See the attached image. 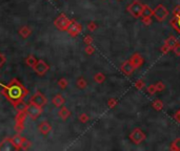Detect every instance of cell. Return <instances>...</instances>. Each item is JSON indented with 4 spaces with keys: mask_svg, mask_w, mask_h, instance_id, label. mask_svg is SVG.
Here are the masks:
<instances>
[{
    "mask_svg": "<svg viewBox=\"0 0 180 151\" xmlns=\"http://www.w3.org/2000/svg\"><path fill=\"white\" fill-rule=\"evenodd\" d=\"M19 34L21 35L23 38H28V37L31 35V30L28 28V26H23V28L19 30Z\"/></svg>",
    "mask_w": 180,
    "mask_h": 151,
    "instance_id": "obj_23",
    "label": "cell"
},
{
    "mask_svg": "<svg viewBox=\"0 0 180 151\" xmlns=\"http://www.w3.org/2000/svg\"><path fill=\"white\" fill-rule=\"evenodd\" d=\"M170 12L166 7L163 4H158L156 7V9L153 10V16L156 18V20L158 22H162L169 17Z\"/></svg>",
    "mask_w": 180,
    "mask_h": 151,
    "instance_id": "obj_3",
    "label": "cell"
},
{
    "mask_svg": "<svg viewBox=\"0 0 180 151\" xmlns=\"http://www.w3.org/2000/svg\"><path fill=\"white\" fill-rule=\"evenodd\" d=\"M163 106H164V104H163L162 101L159 100V99H156V100H154L152 102V107L155 109V110H157V111L162 110Z\"/></svg>",
    "mask_w": 180,
    "mask_h": 151,
    "instance_id": "obj_17",
    "label": "cell"
},
{
    "mask_svg": "<svg viewBox=\"0 0 180 151\" xmlns=\"http://www.w3.org/2000/svg\"><path fill=\"white\" fill-rule=\"evenodd\" d=\"M170 150L173 151H180V138H177L176 140H174L171 143V146H170Z\"/></svg>",
    "mask_w": 180,
    "mask_h": 151,
    "instance_id": "obj_18",
    "label": "cell"
},
{
    "mask_svg": "<svg viewBox=\"0 0 180 151\" xmlns=\"http://www.w3.org/2000/svg\"><path fill=\"white\" fill-rule=\"evenodd\" d=\"M117 100L116 99H114V98H112V99H110L109 101H107V106L110 107V108H114V107L117 105Z\"/></svg>",
    "mask_w": 180,
    "mask_h": 151,
    "instance_id": "obj_31",
    "label": "cell"
},
{
    "mask_svg": "<svg viewBox=\"0 0 180 151\" xmlns=\"http://www.w3.org/2000/svg\"><path fill=\"white\" fill-rule=\"evenodd\" d=\"M33 68H34V70L37 72V74L42 76V74H44L45 72L49 70V65H47L44 61H42V60H38Z\"/></svg>",
    "mask_w": 180,
    "mask_h": 151,
    "instance_id": "obj_10",
    "label": "cell"
},
{
    "mask_svg": "<svg viewBox=\"0 0 180 151\" xmlns=\"http://www.w3.org/2000/svg\"><path fill=\"white\" fill-rule=\"evenodd\" d=\"M4 62H5V57L2 55V54L0 53V67H1V66L4 64Z\"/></svg>",
    "mask_w": 180,
    "mask_h": 151,
    "instance_id": "obj_42",
    "label": "cell"
},
{
    "mask_svg": "<svg viewBox=\"0 0 180 151\" xmlns=\"http://www.w3.org/2000/svg\"><path fill=\"white\" fill-rule=\"evenodd\" d=\"M81 30H82L81 24H79L78 22H76L75 20H71V22H70L69 26H68L67 32L69 33L71 36L76 37V36H78L80 33H81Z\"/></svg>",
    "mask_w": 180,
    "mask_h": 151,
    "instance_id": "obj_8",
    "label": "cell"
},
{
    "mask_svg": "<svg viewBox=\"0 0 180 151\" xmlns=\"http://www.w3.org/2000/svg\"><path fill=\"white\" fill-rule=\"evenodd\" d=\"M130 61H131V63L133 64V66L135 67V69H138V68H140L142 65H143L144 63V59L143 57H142L140 54L138 53H135L133 56L131 57V59H130Z\"/></svg>",
    "mask_w": 180,
    "mask_h": 151,
    "instance_id": "obj_11",
    "label": "cell"
},
{
    "mask_svg": "<svg viewBox=\"0 0 180 151\" xmlns=\"http://www.w3.org/2000/svg\"><path fill=\"white\" fill-rule=\"evenodd\" d=\"M170 24L173 26V28L177 33L180 34V5L175 7L173 13V18L170 21Z\"/></svg>",
    "mask_w": 180,
    "mask_h": 151,
    "instance_id": "obj_6",
    "label": "cell"
},
{
    "mask_svg": "<svg viewBox=\"0 0 180 151\" xmlns=\"http://www.w3.org/2000/svg\"><path fill=\"white\" fill-rule=\"evenodd\" d=\"M42 112V107L38 106V105L34 104V103H30L26 107V113L30 115L32 119H36L37 117L41 115Z\"/></svg>",
    "mask_w": 180,
    "mask_h": 151,
    "instance_id": "obj_7",
    "label": "cell"
},
{
    "mask_svg": "<svg viewBox=\"0 0 180 151\" xmlns=\"http://www.w3.org/2000/svg\"><path fill=\"white\" fill-rule=\"evenodd\" d=\"M26 64H28V66H31V67H34V65L36 64L37 60H36V58H35L34 56H28V57L26 58Z\"/></svg>",
    "mask_w": 180,
    "mask_h": 151,
    "instance_id": "obj_25",
    "label": "cell"
},
{
    "mask_svg": "<svg viewBox=\"0 0 180 151\" xmlns=\"http://www.w3.org/2000/svg\"><path fill=\"white\" fill-rule=\"evenodd\" d=\"M13 105H14V107H15L16 110H17V112H19V111H26L28 105H26L22 100L18 101L17 103H15V104H13Z\"/></svg>",
    "mask_w": 180,
    "mask_h": 151,
    "instance_id": "obj_16",
    "label": "cell"
},
{
    "mask_svg": "<svg viewBox=\"0 0 180 151\" xmlns=\"http://www.w3.org/2000/svg\"><path fill=\"white\" fill-rule=\"evenodd\" d=\"M172 49L174 51V53H175L176 56L180 57V42H179V41H177V42L175 43V45H174Z\"/></svg>",
    "mask_w": 180,
    "mask_h": 151,
    "instance_id": "obj_29",
    "label": "cell"
},
{
    "mask_svg": "<svg viewBox=\"0 0 180 151\" xmlns=\"http://www.w3.org/2000/svg\"><path fill=\"white\" fill-rule=\"evenodd\" d=\"M10 141H11L12 145H13L15 149H21V144L22 141H23V138H21L20 135H15L12 138H10Z\"/></svg>",
    "mask_w": 180,
    "mask_h": 151,
    "instance_id": "obj_13",
    "label": "cell"
},
{
    "mask_svg": "<svg viewBox=\"0 0 180 151\" xmlns=\"http://www.w3.org/2000/svg\"><path fill=\"white\" fill-rule=\"evenodd\" d=\"M121 71L123 72L124 74H127V76H131V74H133V72L135 71V67L133 66V64L131 63V61L130 60H128V61L123 62V64L121 65Z\"/></svg>",
    "mask_w": 180,
    "mask_h": 151,
    "instance_id": "obj_12",
    "label": "cell"
},
{
    "mask_svg": "<svg viewBox=\"0 0 180 151\" xmlns=\"http://www.w3.org/2000/svg\"><path fill=\"white\" fill-rule=\"evenodd\" d=\"M94 80L97 82V83L101 84V83H103V82L105 81V76L102 74V72H97V74H95Z\"/></svg>",
    "mask_w": 180,
    "mask_h": 151,
    "instance_id": "obj_22",
    "label": "cell"
},
{
    "mask_svg": "<svg viewBox=\"0 0 180 151\" xmlns=\"http://www.w3.org/2000/svg\"><path fill=\"white\" fill-rule=\"evenodd\" d=\"M141 21L146 26H148V25H151V24H152L153 19H152V17H151V16H142Z\"/></svg>",
    "mask_w": 180,
    "mask_h": 151,
    "instance_id": "obj_24",
    "label": "cell"
},
{
    "mask_svg": "<svg viewBox=\"0 0 180 151\" xmlns=\"http://www.w3.org/2000/svg\"><path fill=\"white\" fill-rule=\"evenodd\" d=\"M177 39H176L175 36H170L169 38L166 39V40L164 41V44H166L167 46H170L171 48H173V46L175 45V43L177 42Z\"/></svg>",
    "mask_w": 180,
    "mask_h": 151,
    "instance_id": "obj_20",
    "label": "cell"
},
{
    "mask_svg": "<svg viewBox=\"0 0 180 151\" xmlns=\"http://www.w3.org/2000/svg\"><path fill=\"white\" fill-rule=\"evenodd\" d=\"M26 111H19L17 112V115H16V122L17 123H23L24 120H26Z\"/></svg>",
    "mask_w": 180,
    "mask_h": 151,
    "instance_id": "obj_19",
    "label": "cell"
},
{
    "mask_svg": "<svg viewBox=\"0 0 180 151\" xmlns=\"http://www.w3.org/2000/svg\"><path fill=\"white\" fill-rule=\"evenodd\" d=\"M58 84H59L61 88H65L68 86V82H67V80H65V79H61L59 82H58Z\"/></svg>",
    "mask_w": 180,
    "mask_h": 151,
    "instance_id": "obj_39",
    "label": "cell"
},
{
    "mask_svg": "<svg viewBox=\"0 0 180 151\" xmlns=\"http://www.w3.org/2000/svg\"><path fill=\"white\" fill-rule=\"evenodd\" d=\"M143 3H141L139 0H135L128 7V12L131 14V16H133L135 19H139L143 15V10H144Z\"/></svg>",
    "mask_w": 180,
    "mask_h": 151,
    "instance_id": "obj_2",
    "label": "cell"
},
{
    "mask_svg": "<svg viewBox=\"0 0 180 151\" xmlns=\"http://www.w3.org/2000/svg\"><path fill=\"white\" fill-rule=\"evenodd\" d=\"M70 22H71V20H70L64 14H60V15L56 18L55 21H54V24H55V26L58 28V30H67Z\"/></svg>",
    "mask_w": 180,
    "mask_h": 151,
    "instance_id": "obj_5",
    "label": "cell"
},
{
    "mask_svg": "<svg viewBox=\"0 0 180 151\" xmlns=\"http://www.w3.org/2000/svg\"><path fill=\"white\" fill-rule=\"evenodd\" d=\"M144 86H146V82H144L142 79H139V80H137V81L135 82V87H136V89L140 90V89H142V88H143Z\"/></svg>",
    "mask_w": 180,
    "mask_h": 151,
    "instance_id": "obj_26",
    "label": "cell"
},
{
    "mask_svg": "<svg viewBox=\"0 0 180 151\" xmlns=\"http://www.w3.org/2000/svg\"><path fill=\"white\" fill-rule=\"evenodd\" d=\"M2 86L4 87V89L2 91L3 94L7 97V99L12 104H15L18 101H21L28 92V89H26V87L17 79L12 80L9 85Z\"/></svg>",
    "mask_w": 180,
    "mask_h": 151,
    "instance_id": "obj_1",
    "label": "cell"
},
{
    "mask_svg": "<svg viewBox=\"0 0 180 151\" xmlns=\"http://www.w3.org/2000/svg\"><path fill=\"white\" fill-rule=\"evenodd\" d=\"M118 1H121V0H118Z\"/></svg>",
    "mask_w": 180,
    "mask_h": 151,
    "instance_id": "obj_43",
    "label": "cell"
},
{
    "mask_svg": "<svg viewBox=\"0 0 180 151\" xmlns=\"http://www.w3.org/2000/svg\"><path fill=\"white\" fill-rule=\"evenodd\" d=\"M146 138V133H144L141 129H139V128H135V129L130 133V140L135 145L141 144Z\"/></svg>",
    "mask_w": 180,
    "mask_h": 151,
    "instance_id": "obj_4",
    "label": "cell"
},
{
    "mask_svg": "<svg viewBox=\"0 0 180 151\" xmlns=\"http://www.w3.org/2000/svg\"><path fill=\"white\" fill-rule=\"evenodd\" d=\"M79 119H80V121H81L82 123H86V122L88 121V117L86 115V113H82V115H80Z\"/></svg>",
    "mask_w": 180,
    "mask_h": 151,
    "instance_id": "obj_40",
    "label": "cell"
},
{
    "mask_svg": "<svg viewBox=\"0 0 180 151\" xmlns=\"http://www.w3.org/2000/svg\"><path fill=\"white\" fill-rule=\"evenodd\" d=\"M96 28H97V24L95 23V22H90V23H88V30H90V32H94Z\"/></svg>",
    "mask_w": 180,
    "mask_h": 151,
    "instance_id": "obj_35",
    "label": "cell"
},
{
    "mask_svg": "<svg viewBox=\"0 0 180 151\" xmlns=\"http://www.w3.org/2000/svg\"><path fill=\"white\" fill-rule=\"evenodd\" d=\"M31 103H34V104L38 105V106L43 107L44 105H46L47 101H46V98H45L41 92L37 91L36 94H33L32 98H31Z\"/></svg>",
    "mask_w": 180,
    "mask_h": 151,
    "instance_id": "obj_9",
    "label": "cell"
},
{
    "mask_svg": "<svg viewBox=\"0 0 180 151\" xmlns=\"http://www.w3.org/2000/svg\"><path fill=\"white\" fill-rule=\"evenodd\" d=\"M171 49H172L171 47L167 46L166 44H164V43H163V45L161 46V49H160V51H161V53H162V54L166 55V54H169V51H171Z\"/></svg>",
    "mask_w": 180,
    "mask_h": 151,
    "instance_id": "obj_33",
    "label": "cell"
},
{
    "mask_svg": "<svg viewBox=\"0 0 180 151\" xmlns=\"http://www.w3.org/2000/svg\"><path fill=\"white\" fill-rule=\"evenodd\" d=\"M77 86L80 89H83V88L86 87V81L83 78H79V79L77 80Z\"/></svg>",
    "mask_w": 180,
    "mask_h": 151,
    "instance_id": "obj_27",
    "label": "cell"
},
{
    "mask_svg": "<svg viewBox=\"0 0 180 151\" xmlns=\"http://www.w3.org/2000/svg\"><path fill=\"white\" fill-rule=\"evenodd\" d=\"M86 54H88V55H92V54H94L95 48L90 44V45H88V46L86 47Z\"/></svg>",
    "mask_w": 180,
    "mask_h": 151,
    "instance_id": "obj_36",
    "label": "cell"
},
{
    "mask_svg": "<svg viewBox=\"0 0 180 151\" xmlns=\"http://www.w3.org/2000/svg\"><path fill=\"white\" fill-rule=\"evenodd\" d=\"M59 115L61 117V119L62 120H67L68 118L71 115V111H70L68 108H65V107H63V108L59 111Z\"/></svg>",
    "mask_w": 180,
    "mask_h": 151,
    "instance_id": "obj_21",
    "label": "cell"
},
{
    "mask_svg": "<svg viewBox=\"0 0 180 151\" xmlns=\"http://www.w3.org/2000/svg\"><path fill=\"white\" fill-rule=\"evenodd\" d=\"M15 130L17 132H21L23 130V123H17L15 126Z\"/></svg>",
    "mask_w": 180,
    "mask_h": 151,
    "instance_id": "obj_38",
    "label": "cell"
},
{
    "mask_svg": "<svg viewBox=\"0 0 180 151\" xmlns=\"http://www.w3.org/2000/svg\"><path fill=\"white\" fill-rule=\"evenodd\" d=\"M146 90H148V92L150 94H155L157 92V89H156V86H155V84H151Z\"/></svg>",
    "mask_w": 180,
    "mask_h": 151,
    "instance_id": "obj_32",
    "label": "cell"
},
{
    "mask_svg": "<svg viewBox=\"0 0 180 151\" xmlns=\"http://www.w3.org/2000/svg\"><path fill=\"white\" fill-rule=\"evenodd\" d=\"M142 16H151V17H152V16H153V10L151 9L150 7H148V5H144L143 15H142Z\"/></svg>",
    "mask_w": 180,
    "mask_h": 151,
    "instance_id": "obj_30",
    "label": "cell"
},
{
    "mask_svg": "<svg viewBox=\"0 0 180 151\" xmlns=\"http://www.w3.org/2000/svg\"><path fill=\"white\" fill-rule=\"evenodd\" d=\"M155 86H156L157 92L163 91V90L165 89V85H164V83H163L162 81H159V82H157V83L155 84Z\"/></svg>",
    "mask_w": 180,
    "mask_h": 151,
    "instance_id": "obj_28",
    "label": "cell"
},
{
    "mask_svg": "<svg viewBox=\"0 0 180 151\" xmlns=\"http://www.w3.org/2000/svg\"><path fill=\"white\" fill-rule=\"evenodd\" d=\"M53 103H54V105H55V106L60 107V106H62V105L64 104L65 100L62 98V96H61V94H57V96L54 97Z\"/></svg>",
    "mask_w": 180,
    "mask_h": 151,
    "instance_id": "obj_15",
    "label": "cell"
},
{
    "mask_svg": "<svg viewBox=\"0 0 180 151\" xmlns=\"http://www.w3.org/2000/svg\"><path fill=\"white\" fill-rule=\"evenodd\" d=\"M174 119H175L178 123H180V109H178V110L174 113Z\"/></svg>",
    "mask_w": 180,
    "mask_h": 151,
    "instance_id": "obj_41",
    "label": "cell"
},
{
    "mask_svg": "<svg viewBox=\"0 0 180 151\" xmlns=\"http://www.w3.org/2000/svg\"><path fill=\"white\" fill-rule=\"evenodd\" d=\"M52 130V126L50 125L47 122H42V123L39 125V131L42 134H47Z\"/></svg>",
    "mask_w": 180,
    "mask_h": 151,
    "instance_id": "obj_14",
    "label": "cell"
},
{
    "mask_svg": "<svg viewBox=\"0 0 180 151\" xmlns=\"http://www.w3.org/2000/svg\"><path fill=\"white\" fill-rule=\"evenodd\" d=\"M83 42L86 43V44H88V45L92 44V43H93L92 37H91V36H86V37H84V39H83Z\"/></svg>",
    "mask_w": 180,
    "mask_h": 151,
    "instance_id": "obj_37",
    "label": "cell"
},
{
    "mask_svg": "<svg viewBox=\"0 0 180 151\" xmlns=\"http://www.w3.org/2000/svg\"><path fill=\"white\" fill-rule=\"evenodd\" d=\"M30 146H31V142H28V140L23 138V141H22V144H21V149H28Z\"/></svg>",
    "mask_w": 180,
    "mask_h": 151,
    "instance_id": "obj_34",
    "label": "cell"
}]
</instances>
